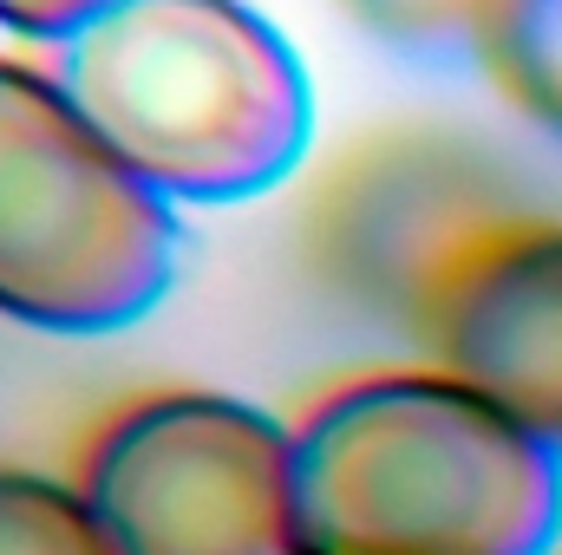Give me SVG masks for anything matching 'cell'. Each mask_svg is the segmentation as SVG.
<instances>
[{
  "label": "cell",
  "instance_id": "4",
  "mask_svg": "<svg viewBox=\"0 0 562 555\" xmlns=\"http://www.w3.org/2000/svg\"><path fill=\"white\" fill-rule=\"evenodd\" d=\"M72 484L119 555H307L294 424L236 393H138L86 438Z\"/></svg>",
  "mask_w": 562,
  "mask_h": 555
},
{
  "label": "cell",
  "instance_id": "6",
  "mask_svg": "<svg viewBox=\"0 0 562 555\" xmlns=\"http://www.w3.org/2000/svg\"><path fill=\"white\" fill-rule=\"evenodd\" d=\"M477 66L543 138L562 144V0H510L484 33Z\"/></svg>",
  "mask_w": 562,
  "mask_h": 555
},
{
  "label": "cell",
  "instance_id": "8",
  "mask_svg": "<svg viewBox=\"0 0 562 555\" xmlns=\"http://www.w3.org/2000/svg\"><path fill=\"white\" fill-rule=\"evenodd\" d=\"M353 20L400 46V53H425V59H477L491 20L510 0H347Z\"/></svg>",
  "mask_w": 562,
  "mask_h": 555
},
{
  "label": "cell",
  "instance_id": "3",
  "mask_svg": "<svg viewBox=\"0 0 562 555\" xmlns=\"http://www.w3.org/2000/svg\"><path fill=\"white\" fill-rule=\"evenodd\" d=\"M183 269V223L46 66L0 53V320L53 340L125 333Z\"/></svg>",
  "mask_w": 562,
  "mask_h": 555
},
{
  "label": "cell",
  "instance_id": "5",
  "mask_svg": "<svg viewBox=\"0 0 562 555\" xmlns=\"http://www.w3.org/2000/svg\"><path fill=\"white\" fill-rule=\"evenodd\" d=\"M413 307L438 373L562 451V223L451 236Z\"/></svg>",
  "mask_w": 562,
  "mask_h": 555
},
{
  "label": "cell",
  "instance_id": "2",
  "mask_svg": "<svg viewBox=\"0 0 562 555\" xmlns=\"http://www.w3.org/2000/svg\"><path fill=\"white\" fill-rule=\"evenodd\" d=\"M40 66L170 209L256 203L314 144V79L249 0H119Z\"/></svg>",
  "mask_w": 562,
  "mask_h": 555
},
{
  "label": "cell",
  "instance_id": "7",
  "mask_svg": "<svg viewBox=\"0 0 562 555\" xmlns=\"http://www.w3.org/2000/svg\"><path fill=\"white\" fill-rule=\"evenodd\" d=\"M0 555H119L79 484L0 464Z\"/></svg>",
  "mask_w": 562,
  "mask_h": 555
},
{
  "label": "cell",
  "instance_id": "1",
  "mask_svg": "<svg viewBox=\"0 0 562 555\" xmlns=\"http://www.w3.org/2000/svg\"><path fill=\"white\" fill-rule=\"evenodd\" d=\"M307 555H557L562 451L451 373H367L294 418Z\"/></svg>",
  "mask_w": 562,
  "mask_h": 555
},
{
  "label": "cell",
  "instance_id": "9",
  "mask_svg": "<svg viewBox=\"0 0 562 555\" xmlns=\"http://www.w3.org/2000/svg\"><path fill=\"white\" fill-rule=\"evenodd\" d=\"M105 7H119V0H0V33L33 39V46H59L66 33H79Z\"/></svg>",
  "mask_w": 562,
  "mask_h": 555
}]
</instances>
